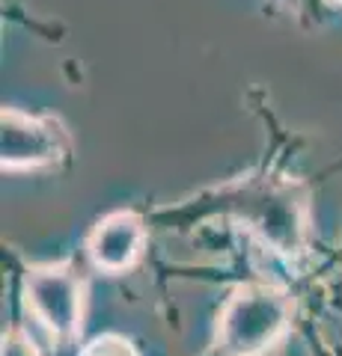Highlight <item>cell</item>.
<instances>
[{"mask_svg":"<svg viewBox=\"0 0 342 356\" xmlns=\"http://www.w3.org/2000/svg\"><path fill=\"white\" fill-rule=\"evenodd\" d=\"M78 356H140V353L125 336H114V332H107V336H98L90 344H84V350Z\"/></svg>","mask_w":342,"mask_h":356,"instance_id":"5","label":"cell"},{"mask_svg":"<svg viewBox=\"0 0 342 356\" xmlns=\"http://www.w3.org/2000/svg\"><path fill=\"white\" fill-rule=\"evenodd\" d=\"M21 297H24L27 315L48 332V339L69 344L81 332L84 282L69 267H60V264L33 267L24 276Z\"/></svg>","mask_w":342,"mask_h":356,"instance_id":"2","label":"cell"},{"mask_svg":"<svg viewBox=\"0 0 342 356\" xmlns=\"http://www.w3.org/2000/svg\"><path fill=\"white\" fill-rule=\"evenodd\" d=\"M0 356H42L36 348H33V341L18 336V332H13V336L3 339V350H0Z\"/></svg>","mask_w":342,"mask_h":356,"instance_id":"6","label":"cell"},{"mask_svg":"<svg viewBox=\"0 0 342 356\" xmlns=\"http://www.w3.org/2000/svg\"><path fill=\"white\" fill-rule=\"evenodd\" d=\"M289 3H297V0H289Z\"/></svg>","mask_w":342,"mask_h":356,"instance_id":"7","label":"cell"},{"mask_svg":"<svg viewBox=\"0 0 342 356\" xmlns=\"http://www.w3.org/2000/svg\"><path fill=\"white\" fill-rule=\"evenodd\" d=\"M289 327V300L277 288L247 285L226 300L217 321V344L226 356H259Z\"/></svg>","mask_w":342,"mask_h":356,"instance_id":"1","label":"cell"},{"mask_svg":"<svg viewBox=\"0 0 342 356\" xmlns=\"http://www.w3.org/2000/svg\"><path fill=\"white\" fill-rule=\"evenodd\" d=\"M0 161L9 172L57 166L72 149L69 131L54 116H30L9 107L0 116Z\"/></svg>","mask_w":342,"mask_h":356,"instance_id":"3","label":"cell"},{"mask_svg":"<svg viewBox=\"0 0 342 356\" xmlns=\"http://www.w3.org/2000/svg\"><path fill=\"white\" fill-rule=\"evenodd\" d=\"M146 247V226L134 211H114L95 222L86 238V255L104 273H123L140 259Z\"/></svg>","mask_w":342,"mask_h":356,"instance_id":"4","label":"cell"}]
</instances>
